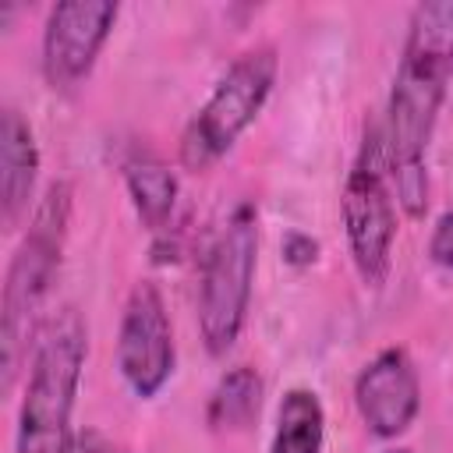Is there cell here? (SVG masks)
<instances>
[{"mask_svg":"<svg viewBox=\"0 0 453 453\" xmlns=\"http://www.w3.org/2000/svg\"><path fill=\"white\" fill-rule=\"evenodd\" d=\"M354 403L361 421L379 439L403 435L421 411L418 368L400 347L379 350L354 379Z\"/></svg>","mask_w":453,"mask_h":453,"instance_id":"9c48e42d","label":"cell"},{"mask_svg":"<svg viewBox=\"0 0 453 453\" xmlns=\"http://www.w3.org/2000/svg\"><path fill=\"white\" fill-rule=\"evenodd\" d=\"M262 389L265 386H262V375L255 368H248V365L230 368L209 396V411H205L209 425L219 428V432L248 428L262 411Z\"/></svg>","mask_w":453,"mask_h":453,"instance_id":"4fadbf2b","label":"cell"},{"mask_svg":"<svg viewBox=\"0 0 453 453\" xmlns=\"http://www.w3.org/2000/svg\"><path fill=\"white\" fill-rule=\"evenodd\" d=\"M124 184L138 219L149 230H163L177 205V177L152 152H134L124 159Z\"/></svg>","mask_w":453,"mask_h":453,"instance_id":"8fae6325","label":"cell"},{"mask_svg":"<svg viewBox=\"0 0 453 453\" xmlns=\"http://www.w3.org/2000/svg\"><path fill=\"white\" fill-rule=\"evenodd\" d=\"M382 453H414V449H403V446H396V449H382Z\"/></svg>","mask_w":453,"mask_h":453,"instance_id":"e0dca14e","label":"cell"},{"mask_svg":"<svg viewBox=\"0 0 453 453\" xmlns=\"http://www.w3.org/2000/svg\"><path fill=\"white\" fill-rule=\"evenodd\" d=\"M88 354V333L74 308L53 315L32 350L25 396L18 407L14 453H71V411Z\"/></svg>","mask_w":453,"mask_h":453,"instance_id":"3957f363","label":"cell"},{"mask_svg":"<svg viewBox=\"0 0 453 453\" xmlns=\"http://www.w3.org/2000/svg\"><path fill=\"white\" fill-rule=\"evenodd\" d=\"M283 255H287L290 265H308V262H315L319 244H315L311 237H304V234H290V237L283 241Z\"/></svg>","mask_w":453,"mask_h":453,"instance_id":"2e32d148","label":"cell"},{"mask_svg":"<svg viewBox=\"0 0 453 453\" xmlns=\"http://www.w3.org/2000/svg\"><path fill=\"white\" fill-rule=\"evenodd\" d=\"M453 78V0L418 4L407 25L403 57L386 106V159L389 170L425 166V149Z\"/></svg>","mask_w":453,"mask_h":453,"instance_id":"6da1fadb","label":"cell"},{"mask_svg":"<svg viewBox=\"0 0 453 453\" xmlns=\"http://www.w3.org/2000/svg\"><path fill=\"white\" fill-rule=\"evenodd\" d=\"M326 442V411L311 389H287L280 400V418L269 453H322Z\"/></svg>","mask_w":453,"mask_h":453,"instance_id":"7c38bea8","label":"cell"},{"mask_svg":"<svg viewBox=\"0 0 453 453\" xmlns=\"http://www.w3.org/2000/svg\"><path fill=\"white\" fill-rule=\"evenodd\" d=\"M276 67L280 64H276L273 46H255L226 67V74L219 78V85L212 88L205 106L184 127L180 163L188 170H205L234 149V142L262 113V106L273 92V81H276Z\"/></svg>","mask_w":453,"mask_h":453,"instance_id":"5b68a950","label":"cell"},{"mask_svg":"<svg viewBox=\"0 0 453 453\" xmlns=\"http://www.w3.org/2000/svg\"><path fill=\"white\" fill-rule=\"evenodd\" d=\"M71 453H127V449H124L120 442H113L110 435L88 428V432H78V435H74V449H71Z\"/></svg>","mask_w":453,"mask_h":453,"instance_id":"9a60e30c","label":"cell"},{"mask_svg":"<svg viewBox=\"0 0 453 453\" xmlns=\"http://www.w3.org/2000/svg\"><path fill=\"white\" fill-rule=\"evenodd\" d=\"M35 177H39V145L32 124L14 106H7L0 120V212L7 230H18L28 219Z\"/></svg>","mask_w":453,"mask_h":453,"instance_id":"30bf717a","label":"cell"},{"mask_svg":"<svg viewBox=\"0 0 453 453\" xmlns=\"http://www.w3.org/2000/svg\"><path fill=\"white\" fill-rule=\"evenodd\" d=\"M389 159L382 127H368L361 152L343 184V230L350 244V258L368 287H379L389 273L393 237H396V209L389 188Z\"/></svg>","mask_w":453,"mask_h":453,"instance_id":"8992f818","label":"cell"},{"mask_svg":"<svg viewBox=\"0 0 453 453\" xmlns=\"http://www.w3.org/2000/svg\"><path fill=\"white\" fill-rule=\"evenodd\" d=\"M428 255L435 265L442 269H453V212H442L432 226V237H428Z\"/></svg>","mask_w":453,"mask_h":453,"instance_id":"5bb4252c","label":"cell"},{"mask_svg":"<svg viewBox=\"0 0 453 453\" xmlns=\"http://www.w3.org/2000/svg\"><path fill=\"white\" fill-rule=\"evenodd\" d=\"M117 21L113 0H64L50 11L42 28V74L53 88L78 85L103 42L110 39V28Z\"/></svg>","mask_w":453,"mask_h":453,"instance_id":"ba28073f","label":"cell"},{"mask_svg":"<svg viewBox=\"0 0 453 453\" xmlns=\"http://www.w3.org/2000/svg\"><path fill=\"white\" fill-rule=\"evenodd\" d=\"M67 216H71V184L53 180L42 202L35 205L28 230L7 265V283H4V386L7 389L14 386L21 361L28 357V347L35 350L39 333L46 326L42 304L60 269Z\"/></svg>","mask_w":453,"mask_h":453,"instance_id":"7a4b0ae2","label":"cell"},{"mask_svg":"<svg viewBox=\"0 0 453 453\" xmlns=\"http://www.w3.org/2000/svg\"><path fill=\"white\" fill-rule=\"evenodd\" d=\"M255 262H258V216L251 205H237L226 226L219 230V237L212 241L198 283V329L212 357H223L244 329Z\"/></svg>","mask_w":453,"mask_h":453,"instance_id":"277c9868","label":"cell"},{"mask_svg":"<svg viewBox=\"0 0 453 453\" xmlns=\"http://www.w3.org/2000/svg\"><path fill=\"white\" fill-rule=\"evenodd\" d=\"M173 329L166 315V301L156 283L142 280L127 294L117 336V368L134 396H156L173 375Z\"/></svg>","mask_w":453,"mask_h":453,"instance_id":"52a82bcc","label":"cell"}]
</instances>
